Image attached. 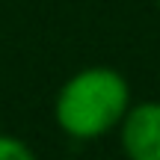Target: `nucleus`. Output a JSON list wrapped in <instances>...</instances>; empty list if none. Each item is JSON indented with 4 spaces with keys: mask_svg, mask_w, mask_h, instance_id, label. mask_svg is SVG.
<instances>
[{
    "mask_svg": "<svg viewBox=\"0 0 160 160\" xmlns=\"http://www.w3.org/2000/svg\"><path fill=\"white\" fill-rule=\"evenodd\" d=\"M128 107V77L113 65H86L59 86L53 98V119L68 139L89 142L116 131Z\"/></svg>",
    "mask_w": 160,
    "mask_h": 160,
    "instance_id": "1",
    "label": "nucleus"
},
{
    "mask_svg": "<svg viewBox=\"0 0 160 160\" xmlns=\"http://www.w3.org/2000/svg\"><path fill=\"white\" fill-rule=\"evenodd\" d=\"M119 148L125 160H160V101H139L125 110Z\"/></svg>",
    "mask_w": 160,
    "mask_h": 160,
    "instance_id": "2",
    "label": "nucleus"
},
{
    "mask_svg": "<svg viewBox=\"0 0 160 160\" xmlns=\"http://www.w3.org/2000/svg\"><path fill=\"white\" fill-rule=\"evenodd\" d=\"M154 3H157V12H160V0H154Z\"/></svg>",
    "mask_w": 160,
    "mask_h": 160,
    "instance_id": "4",
    "label": "nucleus"
},
{
    "mask_svg": "<svg viewBox=\"0 0 160 160\" xmlns=\"http://www.w3.org/2000/svg\"><path fill=\"white\" fill-rule=\"evenodd\" d=\"M0 160H39V157L30 148V142H24L21 137L0 133Z\"/></svg>",
    "mask_w": 160,
    "mask_h": 160,
    "instance_id": "3",
    "label": "nucleus"
}]
</instances>
